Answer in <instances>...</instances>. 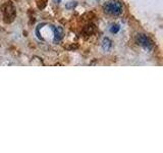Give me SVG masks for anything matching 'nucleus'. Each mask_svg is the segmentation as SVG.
<instances>
[{
	"label": "nucleus",
	"instance_id": "5",
	"mask_svg": "<svg viewBox=\"0 0 163 153\" xmlns=\"http://www.w3.org/2000/svg\"><path fill=\"white\" fill-rule=\"evenodd\" d=\"M111 46H112V42L110 41V39L105 38L104 40H103V42H102V48L103 49L107 51L111 48Z\"/></svg>",
	"mask_w": 163,
	"mask_h": 153
},
{
	"label": "nucleus",
	"instance_id": "3",
	"mask_svg": "<svg viewBox=\"0 0 163 153\" xmlns=\"http://www.w3.org/2000/svg\"><path fill=\"white\" fill-rule=\"evenodd\" d=\"M53 34H54V42L60 41L61 38L63 37V30L60 27H53L52 28Z\"/></svg>",
	"mask_w": 163,
	"mask_h": 153
},
{
	"label": "nucleus",
	"instance_id": "4",
	"mask_svg": "<svg viewBox=\"0 0 163 153\" xmlns=\"http://www.w3.org/2000/svg\"><path fill=\"white\" fill-rule=\"evenodd\" d=\"M4 16L5 19H7V17H10L12 20H13L14 16H16V12H14V8L12 4H7L6 8L4 9Z\"/></svg>",
	"mask_w": 163,
	"mask_h": 153
},
{
	"label": "nucleus",
	"instance_id": "2",
	"mask_svg": "<svg viewBox=\"0 0 163 153\" xmlns=\"http://www.w3.org/2000/svg\"><path fill=\"white\" fill-rule=\"evenodd\" d=\"M136 40H137V43H138V44L141 45L142 47H144L145 49L150 50L152 48V42H151V40L148 38L146 35L139 34L138 36H137Z\"/></svg>",
	"mask_w": 163,
	"mask_h": 153
},
{
	"label": "nucleus",
	"instance_id": "6",
	"mask_svg": "<svg viewBox=\"0 0 163 153\" xmlns=\"http://www.w3.org/2000/svg\"><path fill=\"white\" fill-rule=\"evenodd\" d=\"M120 30V27L118 25H112L110 27V32L113 33V34H116V33Z\"/></svg>",
	"mask_w": 163,
	"mask_h": 153
},
{
	"label": "nucleus",
	"instance_id": "1",
	"mask_svg": "<svg viewBox=\"0 0 163 153\" xmlns=\"http://www.w3.org/2000/svg\"><path fill=\"white\" fill-rule=\"evenodd\" d=\"M105 12L111 14V16H119L122 12V5L119 1L116 0H110L104 5Z\"/></svg>",
	"mask_w": 163,
	"mask_h": 153
},
{
	"label": "nucleus",
	"instance_id": "7",
	"mask_svg": "<svg viewBox=\"0 0 163 153\" xmlns=\"http://www.w3.org/2000/svg\"><path fill=\"white\" fill-rule=\"evenodd\" d=\"M60 1H61V0H54V2H55V3H59Z\"/></svg>",
	"mask_w": 163,
	"mask_h": 153
}]
</instances>
